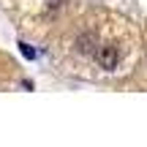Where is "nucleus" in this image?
<instances>
[{
    "label": "nucleus",
    "mask_w": 147,
    "mask_h": 147,
    "mask_svg": "<svg viewBox=\"0 0 147 147\" xmlns=\"http://www.w3.org/2000/svg\"><path fill=\"white\" fill-rule=\"evenodd\" d=\"M60 49L68 71L106 82L128 76L139 65L144 47L131 19L109 8H95L74 19Z\"/></svg>",
    "instance_id": "nucleus-1"
}]
</instances>
